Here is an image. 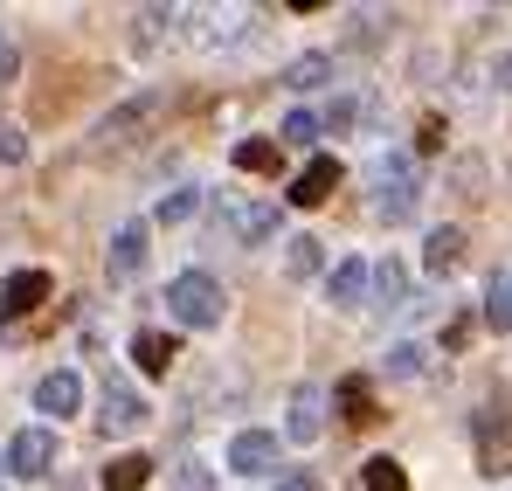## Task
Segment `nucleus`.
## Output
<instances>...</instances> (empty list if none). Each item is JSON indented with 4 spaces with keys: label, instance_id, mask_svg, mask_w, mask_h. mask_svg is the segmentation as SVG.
<instances>
[{
    "label": "nucleus",
    "instance_id": "f257e3e1",
    "mask_svg": "<svg viewBox=\"0 0 512 491\" xmlns=\"http://www.w3.org/2000/svg\"><path fill=\"white\" fill-rule=\"evenodd\" d=\"M167 312H173L187 332L222 326V284H215L208 270H180V277L167 284Z\"/></svg>",
    "mask_w": 512,
    "mask_h": 491
},
{
    "label": "nucleus",
    "instance_id": "f03ea898",
    "mask_svg": "<svg viewBox=\"0 0 512 491\" xmlns=\"http://www.w3.org/2000/svg\"><path fill=\"white\" fill-rule=\"evenodd\" d=\"M471 443H478V471L506 478L512 471V395H492L485 409L471 415Z\"/></svg>",
    "mask_w": 512,
    "mask_h": 491
},
{
    "label": "nucleus",
    "instance_id": "7ed1b4c3",
    "mask_svg": "<svg viewBox=\"0 0 512 491\" xmlns=\"http://www.w3.org/2000/svg\"><path fill=\"white\" fill-rule=\"evenodd\" d=\"M416 201H423V187H416L409 153H381V160H374V215H381V222H409Z\"/></svg>",
    "mask_w": 512,
    "mask_h": 491
},
{
    "label": "nucleus",
    "instance_id": "20e7f679",
    "mask_svg": "<svg viewBox=\"0 0 512 491\" xmlns=\"http://www.w3.org/2000/svg\"><path fill=\"white\" fill-rule=\"evenodd\" d=\"M146 402L132 395V388H118V381H104V402H97V429L104 436H132V429H146Z\"/></svg>",
    "mask_w": 512,
    "mask_h": 491
},
{
    "label": "nucleus",
    "instance_id": "39448f33",
    "mask_svg": "<svg viewBox=\"0 0 512 491\" xmlns=\"http://www.w3.org/2000/svg\"><path fill=\"white\" fill-rule=\"evenodd\" d=\"M333 402H340V422L346 429H381V402H374V381L367 374H346L340 388H333Z\"/></svg>",
    "mask_w": 512,
    "mask_h": 491
},
{
    "label": "nucleus",
    "instance_id": "423d86ee",
    "mask_svg": "<svg viewBox=\"0 0 512 491\" xmlns=\"http://www.w3.org/2000/svg\"><path fill=\"white\" fill-rule=\"evenodd\" d=\"M56 464V429H21L14 443H7V471L14 478H42Z\"/></svg>",
    "mask_w": 512,
    "mask_h": 491
},
{
    "label": "nucleus",
    "instance_id": "0eeeda50",
    "mask_svg": "<svg viewBox=\"0 0 512 491\" xmlns=\"http://www.w3.org/2000/svg\"><path fill=\"white\" fill-rule=\"evenodd\" d=\"M49 291H56V277H49V270H14V277L0 284V319H28Z\"/></svg>",
    "mask_w": 512,
    "mask_h": 491
},
{
    "label": "nucleus",
    "instance_id": "6e6552de",
    "mask_svg": "<svg viewBox=\"0 0 512 491\" xmlns=\"http://www.w3.org/2000/svg\"><path fill=\"white\" fill-rule=\"evenodd\" d=\"M333 187H340V160H333V153H319V160L291 180V208H326V201H333Z\"/></svg>",
    "mask_w": 512,
    "mask_h": 491
},
{
    "label": "nucleus",
    "instance_id": "1a4fd4ad",
    "mask_svg": "<svg viewBox=\"0 0 512 491\" xmlns=\"http://www.w3.org/2000/svg\"><path fill=\"white\" fill-rule=\"evenodd\" d=\"M229 471H243V478L277 471V436H270V429H243V436L229 443Z\"/></svg>",
    "mask_w": 512,
    "mask_h": 491
},
{
    "label": "nucleus",
    "instance_id": "9d476101",
    "mask_svg": "<svg viewBox=\"0 0 512 491\" xmlns=\"http://www.w3.org/2000/svg\"><path fill=\"white\" fill-rule=\"evenodd\" d=\"M77 402H84V381H77L70 367H56V374H42V381H35V409H42V415H56V422H63V415H77Z\"/></svg>",
    "mask_w": 512,
    "mask_h": 491
},
{
    "label": "nucleus",
    "instance_id": "9b49d317",
    "mask_svg": "<svg viewBox=\"0 0 512 491\" xmlns=\"http://www.w3.org/2000/svg\"><path fill=\"white\" fill-rule=\"evenodd\" d=\"M146 249H153V229L146 222H125L111 236V277H139L146 270Z\"/></svg>",
    "mask_w": 512,
    "mask_h": 491
},
{
    "label": "nucleus",
    "instance_id": "f8f14e48",
    "mask_svg": "<svg viewBox=\"0 0 512 491\" xmlns=\"http://www.w3.org/2000/svg\"><path fill=\"white\" fill-rule=\"evenodd\" d=\"M160 111V97L146 90V97H132V104H118L111 118H104V132H97V146H125V139H139V125Z\"/></svg>",
    "mask_w": 512,
    "mask_h": 491
},
{
    "label": "nucleus",
    "instance_id": "ddd939ff",
    "mask_svg": "<svg viewBox=\"0 0 512 491\" xmlns=\"http://www.w3.org/2000/svg\"><path fill=\"white\" fill-rule=\"evenodd\" d=\"M367 291H374V270H367L360 256H346V263H333V277H326V298H333L340 312H353V305H360Z\"/></svg>",
    "mask_w": 512,
    "mask_h": 491
},
{
    "label": "nucleus",
    "instance_id": "4468645a",
    "mask_svg": "<svg viewBox=\"0 0 512 491\" xmlns=\"http://www.w3.org/2000/svg\"><path fill=\"white\" fill-rule=\"evenodd\" d=\"M284 429H291V443H319V429H326V402H319V388H298V395H291Z\"/></svg>",
    "mask_w": 512,
    "mask_h": 491
},
{
    "label": "nucleus",
    "instance_id": "2eb2a0df",
    "mask_svg": "<svg viewBox=\"0 0 512 491\" xmlns=\"http://www.w3.org/2000/svg\"><path fill=\"white\" fill-rule=\"evenodd\" d=\"M173 353H180V339H173V332H132V360H139V374H153V381H160V374H167L173 367Z\"/></svg>",
    "mask_w": 512,
    "mask_h": 491
},
{
    "label": "nucleus",
    "instance_id": "dca6fc26",
    "mask_svg": "<svg viewBox=\"0 0 512 491\" xmlns=\"http://www.w3.org/2000/svg\"><path fill=\"white\" fill-rule=\"evenodd\" d=\"M409 305V270L388 256V263H374V312H402Z\"/></svg>",
    "mask_w": 512,
    "mask_h": 491
},
{
    "label": "nucleus",
    "instance_id": "f3484780",
    "mask_svg": "<svg viewBox=\"0 0 512 491\" xmlns=\"http://www.w3.org/2000/svg\"><path fill=\"white\" fill-rule=\"evenodd\" d=\"M423 263H429V277H450V270L464 263V229H429Z\"/></svg>",
    "mask_w": 512,
    "mask_h": 491
},
{
    "label": "nucleus",
    "instance_id": "a211bd4d",
    "mask_svg": "<svg viewBox=\"0 0 512 491\" xmlns=\"http://www.w3.org/2000/svg\"><path fill=\"white\" fill-rule=\"evenodd\" d=\"M229 229H236L243 243H270V236H277V208H270V201H256V208H229Z\"/></svg>",
    "mask_w": 512,
    "mask_h": 491
},
{
    "label": "nucleus",
    "instance_id": "6ab92c4d",
    "mask_svg": "<svg viewBox=\"0 0 512 491\" xmlns=\"http://www.w3.org/2000/svg\"><path fill=\"white\" fill-rule=\"evenodd\" d=\"M146 478H153V457H111L104 464V491H146Z\"/></svg>",
    "mask_w": 512,
    "mask_h": 491
},
{
    "label": "nucleus",
    "instance_id": "aec40b11",
    "mask_svg": "<svg viewBox=\"0 0 512 491\" xmlns=\"http://www.w3.org/2000/svg\"><path fill=\"white\" fill-rule=\"evenodd\" d=\"M485 326L512 332V270H492V284H485Z\"/></svg>",
    "mask_w": 512,
    "mask_h": 491
},
{
    "label": "nucleus",
    "instance_id": "412c9836",
    "mask_svg": "<svg viewBox=\"0 0 512 491\" xmlns=\"http://www.w3.org/2000/svg\"><path fill=\"white\" fill-rule=\"evenodd\" d=\"M229 160L243 166V173H277V166H284V146H277V139H243Z\"/></svg>",
    "mask_w": 512,
    "mask_h": 491
},
{
    "label": "nucleus",
    "instance_id": "4be33fe9",
    "mask_svg": "<svg viewBox=\"0 0 512 491\" xmlns=\"http://www.w3.org/2000/svg\"><path fill=\"white\" fill-rule=\"evenodd\" d=\"M360 485H367V491H409V471H402L395 457H367V471H360Z\"/></svg>",
    "mask_w": 512,
    "mask_h": 491
},
{
    "label": "nucleus",
    "instance_id": "5701e85b",
    "mask_svg": "<svg viewBox=\"0 0 512 491\" xmlns=\"http://www.w3.org/2000/svg\"><path fill=\"white\" fill-rule=\"evenodd\" d=\"M326 77H333V56H298V63L284 70V83H291V90H319Z\"/></svg>",
    "mask_w": 512,
    "mask_h": 491
},
{
    "label": "nucleus",
    "instance_id": "b1692460",
    "mask_svg": "<svg viewBox=\"0 0 512 491\" xmlns=\"http://www.w3.org/2000/svg\"><path fill=\"white\" fill-rule=\"evenodd\" d=\"M277 132H284V146H312V139L326 132V118H319V111H291Z\"/></svg>",
    "mask_w": 512,
    "mask_h": 491
},
{
    "label": "nucleus",
    "instance_id": "393cba45",
    "mask_svg": "<svg viewBox=\"0 0 512 491\" xmlns=\"http://www.w3.org/2000/svg\"><path fill=\"white\" fill-rule=\"evenodd\" d=\"M423 360H429V346H416V339H402V346H388V374H395V381H409V374H423Z\"/></svg>",
    "mask_w": 512,
    "mask_h": 491
},
{
    "label": "nucleus",
    "instance_id": "a878e982",
    "mask_svg": "<svg viewBox=\"0 0 512 491\" xmlns=\"http://www.w3.org/2000/svg\"><path fill=\"white\" fill-rule=\"evenodd\" d=\"M194 208H201V187H173L167 201H160V215H153V222H167V229H173V222H187Z\"/></svg>",
    "mask_w": 512,
    "mask_h": 491
},
{
    "label": "nucleus",
    "instance_id": "bb28decb",
    "mask_svg": "<svg viewBox=\"0 0 512 491\" xmlns=\"http://www.w3.org/2000/svg\"><path fill=\"white\" fill-rule=\"evenodd\" d=\"M284 270H291V277H312V270H319V243H312V236H298L291 256H284Z\"/></svg>",
    "mask_w": 512,
    "mask_h": 491
},
{
    "label": "nucleus",
    "instance_id": "cd10ccee",
    "mask_svg": "<svg viewBox=\"0 0 512 491\" xmlns=\"http://www.w3.org/2000/svg\"><path fill=\"white\" fill-rule=\"evenodd\" d=\"M173 491H215V471L208 464H180L173 471Z\"/></svg>",
    "mask_w": 512,
    "mask_h": 491
},
{
    "label": "nucleus",
    "instance_id": "c85d7f7f",
    "mask_svg": "<svg viewBox=\"0 0 512 491\" xmlns=\"http://www.w3.org/2000/svg\"><path fill=\"white\" fill-rule=\"evenodd\" d=\"M21 153H28V139L14 125H0V166H21Z\"/></svg>",
    "mask_w": 512,
    "mask_h": 491
},
{
    "label": "nucleus",
    "instance_id": "c756f323",
    "mask_svg": "<svg viewBox=\"0 0 512 491\" xmlns=\"http://www.w3.org/2000/svg\"><path fill=\"white\" fill-rule=\"evenodd\" d=\"M416 146H423V153H443V118H423V132H416Z\"/></svg>",
    "mask_w": 512,
    "mask_h": 491
},
{
    "label": "nucleus",
    "instance_id": "7c9ffc66",
    "mask_svg": "<svg viewBox=\"0 0 512 491\" xmlns=\"http://www.w3.org/2000/svg\"><path fill=\"white\" fill-rule=\"evenodd\" d=\"M353 111H360V104H353V97H340V104L326 111V132H340V125H353Z\"/></svg>",
    "mask_w": 512,
    "mask_h": 491
},
{
    "label": "nucleus",
    "instance_id": "2f4dec72",
    "mask_svg": "<svg viewBox=\"0 0 512 491\" xmlns=\"http://www.w3.org/2000/svg\"><path fill=\"white\" fill-rule=\"evenodd\" d=\"M464 339H471V319H450V326H443V353H457Z\"/></svg>",
    "mask_w": 512,
    "mask_h": 491
},
{
    "label": "nucleus",
    "instance_id": "473e14b6",
    "mask_svg": "<svg viewBox=\"0 0 512 491\" xmlns=\"http://www.w3.org/2000/svg\"><path fill=\"white\" fill-rule=\"evenodd\" d=\"M277 491H319V478H312V471H291V478H284Z\"/></svg>",
    "mask_w": 512,
    "mask_h": 491
},
{
    "label": "nucleus",
    "instance_id": "72a5a7b5",
    "mask_svg": "<svg viewBox=\"0 0 512 491\" xmlns=\"http://www.w3.org/2000/svg\"><path fill=\"white\" fill-rule=\"evenodd\" d=\"M14 77V42H7V35H0V83Z\"/></svg>",
    "mask_w": 512,
    "mask_h": 491
},
{
    "label": "nucleus",
    "instance_id": "f704fd0d",
    "mask_svg": "<svg viewBox=\"0 0 512 491\" xmlns=\"http://www.w3.org/2000/svg\"><path fill=\"white\" fill-rule=\"evenodd\" d=\"M499 83H506V90H512V56H499Z\"/></svg>",
    "mask_w": 512,
    "mask_h": 491
},
{
    "label": "nucleus",
    "instance_id": "c9c22d12",
    "mask_svg": "<svg viewBox=\"0 0 512 491\" xmlns=\"http://www.w3.org/2000/svg\"><path fill=\"white\" fill-rule=\"evenodd\" d=\"M0 471H7V457H0Z\"/></svg>",
    "mask_w": 512,
    "mask_h": 491
}]
</instances>
